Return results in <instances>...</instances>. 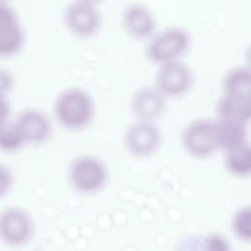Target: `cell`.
Masks as SVG:
<instances>
[{
  "mask_svg": "<svg viewBox=\"0 0 251 251\" xmlns=\"http://www.w3.org/2000/svg\"><path fill=\"white\" fill-rule=\"evenodd\" d=\"M121 25L124 31L135 40L147 41L157 30L155 15L141 3H130L123 9Z\"/></svg>",
  "mask_w": 251,
  "mask_h": 251,
  "instance_id": "9",
  "label": "cell"
},
{
  "mask_svg": "<svg viewBox=\"0 0 251 251\" xmlns=\"http://www.w3.org/2000/svg\"><path fill=\"white\" fill-rule=\"evenodd\" d=\"M34 233L31 215L23 207L9 206L0 212V241L10 248L26 245Z\"/></svg>",
  "mask_w": 251,
  "mask_h": 251,
  "instance_id": "3",
  "label": "cell"
},
{
  "mask_svg": "<svg viewBox=\"0 0 251 251\" xmlns=\"http://www.w3.org/2000/svg\"><path fill=\"white\" fill-rule=\"evenodd\" d=\"M215 124L219 148L225 152L248 143L246 123L218 118Z\"/></svg>",
  "mask_w": 251,
  "mask_h": 251,
  "instance_id": "13",
  "label": "cell"
},
{
  "mask_svg": "<svg viewBox=\"0 0 251 251\" xmlns=\"http://www.w3.org/2000/svg\"><path fill=\"white\" fill-rule=\"evenodd\" d=\"M63 22L67 30L80 39L95 36L102 26L98 6L79 0H74L65 7Z\"/></svg>",
  "mask_w": 251,
  "mask_h": 251,
  "instance_id": "4",
  "label": "cell"
},
{
  "mask_svg": "<svg viewBox=\"0 0 251 251\" xmlns=\"http://www.w3.org/2000/svg\"><path fill=\"white\" fill-rule=\"evenodd\" d=\"M181 143L185 151L195 158H206L219 149L216 124L210 119H197L183 129Z\"/></svg>",
  "mask_w": 251,
  "mask_h": 251,
  "instance_id": "6",
  "label": "cell"
},
{
  "mask_svg": "<svg viewBox=\"0 0 251 251\" xmlns=\"http://www.w3.org/2000/svg\"><path fill=\"white\" fill-rule=\"evenodd\" d=\"M161 141L159 128L154 122L137 120L131 124L125 133V145L129 153L137 157L153 154Z\"/></svg>",
  "mask_w": 251,
  "mask_h": 251,
  "instance_id": "10",
  "label": "cell"
},
{
  "mask_svg": "<svg viewBox=\"0 0 251 251\" xmlns=\"http://www.w3.org/2000/svg\"><path fill=\"white\" fill-rule=\"evenodd\" d=\"M15 183L13 171L7 165L0 163V199L6 197Z\"/></svg>",
  "mask_w": 251,
  "mask_h": 251,
  "instance_id": "20",
  "label": "cell"
},
{
  "mask_svg": "<svg viewBox=\"0 0 251 251\" xmlns=\"http://www.w3.org/2000/svg\"><path fill=\"white\" fill-rule=\"evenodd\" d=\"M191 45V38L186 29L180 26H168L156 30L146 41L147 59L159 66L182 60Z\"/></svg>",
  "mask_w": 251,
  "mask_h": 251,
  "instance_id": "2",
  "label": "cell"
},
{
  "mask_svg": "<svg viewBox=\"0 0 251 251\" xmlns=\"http://www.w3.org/2000/svg\"><path fill=\"white\" fill-rule=\"evenodd\" d=\"M79 1L86 2V3H90V4H93V5L98 6V5H99L101 2H103L104 0H79Z\"/></svg>",
  "mask_w": 251,
  "mask_h": 251,
  "instance_id": "23",
  "label": "cell"
},
{
  "mask_svg": "<svg viewBox=\"0 0 251 251\" xmlns=\"http://www.w3.org/2000/svg\"><path fill=\"white\" fill-rule=\"evenodd\" d=\"M12 108L8 97L0 96V127L11 121Z\"/></svg>",
  "mask_w": 251,
  "mask_h": 251,
  "instance_id": "22",
  "label": "cell"
},
{
  "mask_svg": "<svg viewBox=\"0 0 251 251\" xmlns=\"http://www.w3.org/2000/svg\"><path fill=\"white\" fill-rule=\"evenodd\" d=\"M199 251H231V249L225 236L219 233H211L202 239Z\"/></svg>",
  "mask_w": 251,
  "mask_h": 251,
  "instance_id": "19",
  "label": "cell"
},
{
  "mask_svg": "<svg viewBox=\"0 0 251 251\" xmlns=\"http://www.w3.org/2000/svg\"><path fill=\"white\" fill-rule=\"evenodd\" d=\"M72 185L81 193L99 191L108 179V170L98 158L83 155L75 158L69 169Z\"/></svg>",
  "mask_w": 251,
  "mask_h": 251,
  "instance_id": "5",
  "label": "cell"
},
{
  "mask_svg": "<svg viewBox=\"0 0 251 251\" xmlns=\"http://www.w3.org/2000/svg\"><path fill=\"white\" fill-rule=\"evenodd\" d=\"M95 105L91 95L80 87H69L58 94L54 102V114L65 128L78 130L90 124Z\"/></svg>",
  "mask_w": 251,
  "mask_h": 251,
  "instance_id": "1",
  "label": "cell"
},
{
  "mask_svg": "<svg viewBox=\"0 0 251 251\" xmlns=\"http://www.w3.org/2000/svg\"><path fill=\"white\" fill-rule=\"evenodd\" d=\"M15 85L14 75L7 69L0 68V96L8 97Z\"/></svg>",
  "mask_w": 251,
  "mask_h": 251,
  "instance_id": "21",
  "label": "cell"
},
{
  "mask_svg": "<svg viewBox=\"0 0 251 251\" xmlns=\"http://www.w3.org/2000/svg\"><path fill=\"white\" fill-rule=\"evenodd\" d=\"M166 99L155 86H144L132 94L130 110L137 120L154 122L165 112Z\"/></svg>",
  "mask_w": 251,
  "mask_h": 251,
  "instance_id": "12",
  "label": "cell"
},
{
  "mask_svg": "<svg viewBox=\"0 0 251 251\" xmlns=\"http://www.w3.org/2000/svg\"><path fill=\"white\" fill-rule=\"evenodd\" d=\"M216 113L218 118L248 124L251 116V99L222 94L216 104Z\"/></svg>",
  "mask_w": 251,
  "mask_h": 251,
  "instance_id": "15",
  "label": "cell"
},
{
  "mask_svg": "<svg viewBox=\"0 0 251 251\" xmlns=\"http://www.w3.org/2000/svg\"><path fill=\"white\" fill-rule=\"evenodd\" d=\"M13 122L25 144H42L51 135V122L48 116L39 109H25L18 114Z\"/></svg>",
  "mask_w": 251,
  "mask_h": 251,
  "instance_id": "11",
  "label": "cell"
},
{
  "mask_svg": "<svg viewBox=\"0 0 251 251\" xmlns=\"http://www.w3.org/2000/svg\"><path fill=\"white\" fill-rule=\"evenodd\" d=\"M223 94L227 96L251 99V74L244 66L229 69L222 79Z\"/></svg>",
  "mask_w": 251,
  "mask_h": 251,
  "instance_id": "14",
  "label": "cell"
},
{
  "mask_svg": "<svg viewBox=\"0 0 251 251\" xmlns=\"http://www.w3.org/2000/svg\"><path fill=\"white\" fill-rule=\"evenodd\" d=\"M193 83V73L182 60L158 66L154 86L166 97L176 98L189 91Z\"/></svg>",
  "mask_w": 251,
  "mask_h": 251,
  "instance_id": "7",
  "label": "cell"
},
{
  "mask_svg": "<svg viewBox=\"0 0 251 251\" xmlns=\"http://www.w3.org/2000/svg\"><path fill=\"white\" fill-rule=\"evenodd\" d=\"M251 209L242 207L235 212L231 220V229L234 235L241 241L249 242L251 238Z\"/></svg>",
  "mask_w": 251,
  "mask_h": 251,
  "instance_id": "18",
  "label": "cell"
},
{
  "mask_svg": "<svg viewBox=\"0 0 251 251\" xmlns=\"http://www.w3.org/2000/svg\"><path fill=\"white\" fill-rule=\"evenodd\" d=\"M12 0H0V4H10Z\"/></svg>",
  "mask_w": 251,
  "mask_h": 251,
  "instance_id": "24",
  "label": "cell"
},
{
  "mask_svg": "<svg viewBox=\"0 0 251 251\" xmlns=\"http://www.w3.org/2000/svg\"><path fill=\"white\" fill-rule=\"evenodd\" d=\"M25 40V30L17 12L10 4H0V58L19 54Z\"/></svg>",
  "mask_w": 251,
  "mask_h": 251,
  "instance_id": "8",
  "label": "cell"
},
{
  "mask_svg": "<svg viewBox=\"0 0 251 251\" xmlns=\"http://www.w3.org/2000/svg\"><path fill=\"white\" fill-rule=\"evenodd\" d=\"M25 143L13 121L0 127V151L3 153H15Z\"/></svg>",
  "mask_w": 251,
  "mask_h": 251,
  "instance_id": "17",
  "label": "cell"
},
{
  "mask_svg": "<svg viewBox=\"0 0 251 251\" xmlns=\"http://www.w3.org/2000/svg\"><path fill=\"white\" fill-rule=\"evenodd\" d=\"M224 163L233 176H247L251 172V150L249 143L226 151Z\"/></svg>",
  "mask_w": 251,
  "mask_h": 251,
  "instance_id": "16",
  "label": "cell"
}]
</instances>
